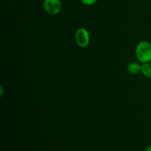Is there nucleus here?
Returning a JSON list of instances; mask_svg holds the SVG:
<instances>
[{"label": "nucleus", "mask_w": 151, "mask_h": 151, "mask_svg": "<svg viewBox=\"0 0 151 151\" xmlns=\"http://www.w3.org/2000/svg\"><path fill=\"white\" fill-rule=\"evenodd\" d=\"M135 53L140 63L151 62V44L147 41H139L136 47Z\"/></svg>", "instance_id": "nucleus-1"}, {"label": "nucleus", "mask_w": 151, "mask_h": 151, "mask_svg": "<svg viewBox=\"0 0 151 151\" xmlns=\"http://www.w3.org/2000/svg\"><path fill=\"white\" fill-rule=\"evenodd\" d=\"M43 6L46 13L51 16H55L61 10L62 3L60 0H44Z\"/></svg>", "instance_id": "nucleus-2"}, {"label": "nucleus", "mask_w": 151, "mask_h": 151, "mask_svg": "<svg viewBox=\"0 0 151 151\" xmlns=\"http://www.w3.org/2000/svg\"><path fill=\"white\" fill-rule=\"evenodd\" d=\"M75 41L81 48H86L90 42V35L88 30L84 27H81L75 32Z\"/></svg>", "instance_id": "nucleus-3"}, {"label": "nucleus", "mask_w": 151, "mask_h": 151, "mask_svg": "<svg viewBox=\"0 0 151 151\" xmlns=\"http://www.w3.org/2000/svg\"><path fill=\"white\" fill-rule=\"evenodd\" d=\"M141 68L142 65H140L139 63L132 62L127 66V71L131 75H137L141 72Z\"/></svg>", "instance_id": "nucleus-4"}, {"label": "nucleus", "mask_w": 151, "mask_h": 151, "mask_svg": "<svg viewBox=\"0 0 151 151\" xmlns=\"http://www.w3.org/2000/svg\"><path fill=\"white\" fill-rule=\"evenodd\" d=\"M141 72L145 78L151 79V62L142 64Z\"/></svg>", "instance_id": "nucleus-5"}, {"label": "nucleus", "mask_w": 151, "mask_h": 151, "mask_svg": "<svg viewBox=\"0 0 151 151\" xmlns=\"http://www.w3.org/2000/svg\"><path fill=\"white\" fill-rule=\"evenodd\" d=\"M80 1H81V3H82L83 4H84V5L91 6L93 5V4H96L98 0H80Z\"/></svg>", "instance_id": "nucleus-6"}, {"label": "nucleus", "mask_w": 151, "mask_h": 151, "mask_svg": "<svg viewBox=\"0 0 151 151\" xmlns=\"http://www.w3.org/2000/svg\"><path fill=\"white\" fill-rule=\"evenodd\" d=\"M145 151H151V145H150L147 146V148H146Z\"/></svg>", "instance_id": "nucleus-7"}, {"label": "nucleus", "mask_w": 151, "mask_h": 151, "mask_svg": "<svg viewBox=\"0 0 151 151\" xmlns=\"http://www.w3.org/2000/svg\"><path fill=\"white\" fill-rule=\"evenodd\" d=\"M0 88H1V97L3 94V87L1 86H0Z\"/></svg>", "instance_id": "nucleus-8"}]
</instances>
